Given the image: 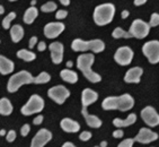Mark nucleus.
<instances>
[{
    "mask_svg": "<svg viewBox=\"0 0 159 147\" xmlns=\"http://www.w3.org/2000/svg\"><path fill=\"white\" fill-rule=\"evenodd\" d=\"M62 147H76L72 143H70V141H67V143H64L63 145H62Z\"/></svg>",
    "mask_w": 159,
    "mask_h": 147,
    "instance_id": "44",
    "label": "nucleus"
},
{
    "mask_svg": "<svg viewBox=\"0 0 159 147\" xmlns=\"http://www.w3.org/2000/svg\"><path fill=\"white\" fill-rule=\"evenodd\" d=\"M64 28L66 26L61 21H52L44 26V35L48 39H55L64 31Z\"/></svg>",
    "mask_w": 159,
    "mask_h": 147,
    "instance_id": "13",
    "label": "nucleus"
},
{
    "mask_svg": "<svg viewBox=\"0 0 159 147\" xmlns=\"http://www.w3.org/2000/svg\"><path fill=\"white\" fill-rule=\"evenodd\" d=\"M133 144H134V139L133 138H126V139L121 141L117 147H133Z\"/></svg>",
    "mask_w": 159,
    "mask_h": 147,
    "instance_id": "32",
    "label": "nucleus"
},
{
    "mask_svg": "<svg viewBox=\"0 0 159 147\" xmlns=\"http://www.w3.org/2000/svg\"><path fill=\"white\" fill-rule=\"evenodd\" d=\"M146 2H147V0H134L135 6H141V5H144Z\"/></svg>",
    "mask_w": 159,
    "mask_h": 147,
    "instance_id": "41",
    "label": "nucleus"
},
{
    "mask_svg": "<svg viewBox=\"0 0 159 147\" xmlns=\"http://www.w3.org/2000/svg\"><path fill=\"white\" fill-rule=\"evenodd\" d=\"M50 80H51V76L45 71H42L39 76L35 77V84H46Z\"/></svg>",
    "mask_w": 159,
    "mask_h": 147,
    "instance_id": "28",
    "label": "nucleus"
},
{
    "mask_svg": "<svg viewBox=\"0 0 159 147\" xmlns=\"http://www.w3.org/2000/svg\"><path fill=\"white\" fill-rule=\"evenodd\" d=\"M16 18V12H9L8 15L3 18V21H2V27L5 28V30H8L9 28V26H10V24H11V21H14V19Z\"/></svg>",
    "mask_w": 159,
    "mask_h": 147,
    "instance_id": "29",
    "label": "nucleus"
},
{
    "mask_svg": "<svg viewBox=\"0 0 159 147\" xmlns=\"http://www.w3.org/2000/svg\"><path fill=\"white\" fill-rule=\"evenodd\" d=\"M37 16H39V10H37V8H35V7H30V8L24 12V17H23L24 23L28 25L32 24V23L36 19Z\"/></svg>",
    "mask_w": 159,
    "mask_h": 147,
    "instance_id": "25",
    "label": "nucleus"
},
{
    "mask_svg": "<svg viewBox=\"0 0 159 147\" xmlns=\"http://www.w3.org/2000/svg\"><path fill=\"white\" fill-rule=\"evenodd\" d=\"M37 39L36 36H32L31 37V40H30V44H28V46H30V49H33L34 46L36 45V43H37Z\"/></svg>",
    "mask_w": 159,
    "mask_h": 147,
    "instance_id": "39",
    "label": "nucleus"
},
{
    "mask_svg": "<svg viewBox=\"0 0 159 147\" xmlns=\"http://www.w3.org/2000/svg\"><path fill=\"white\" fill-rule=\"evenodd\" d=\"M142 74H143V69L141 67L130 68L126 71L125 76H124V82L129 84H139L141 80Z\"/></svg>",
    "mask_w": 159,
    "mask_h": 147,
    "instance_id": "16",
    "label": "nucleus"
},
{
    "mask_svg": "<svg viewBox=\"0 0 159 147\" xmlns=\"http://www.w3.org/2000/svg\"><path fill=\"white\" fill-rule=\"evenodd\" d=\"M141 118L149 127H157L159 125V114L152 107H146L142 109Z\"/></svg>",
    "mask_w": 159,
    "mask_h": 147,
    "instance_id": "11",
    "label": "nucleus"
},
{
    "mask_svg": "<svg viewBox=\"0 0 159 147\" xmlns=\"http://www.w3.org/2000/svg\"><path fill=\"white\" fill-rule=\"evenodd\" d=\"M30 130H31V126L28 125V123H26V125H24V126L20 128V134L21 136H27L28 134H30Z\"/></svg>",
    "mask_w": 159,
    "mask_h": 147,
    "instance_id": "35",
    "label": "nucleus"
},
{
    "mask_svg": "<svg viewBox=\"0 0 159 147\" xmlns=\"http://www.w3.org/2000/svg\"><path fill=\"white\" fill-rule=\"evenodd\" d=\"M43 119H44V118H43V116H42V114H40V116H37L36 118L33 120V123L35 125V126H39V125H41V123L43 122Z\"/></svg>",
    "mask_w": 159,
    "mask_h": 147,
    "instance_id": "38",
    "label": "nucleus"
},
{
    "mask_svg": "<svg viewBox=\"0 0 159 147\" xmlns=\"http://www.w3.org/2000/svg\"><path fill=\"white\" fill-rule=\"evenodd\" d=\"M134 107V98L130 94H123L121 96H108L102 102V107L104 110H120L129 111Z\"/></svg>",
    "mask_w": 159,
    "mask_h": 147,
    "instance_id": "1",
    "label": "nucleus"
},
{
    "mask_svg": "<svg viewBox=\"0 0 159 147\" xmlns=\"http://www.w3.org/2000/svg\"><path fill=\"white\" fill-rule=\"evenodd\" d=\"M10 36L14 43H18L19 41L24 37V28L21 27L20 25H14L10 28Z\"/></svg>",
    "mask_w": 159,
    "mask_h": 147,
    "instance_id": "23",
    "label": "nucleus"
},
{
    "mask_svg": "<svg viewBox=\"0 0 159 147\" xmlns=\"http://www.w3.org/2000/svg\"><path fill=\"white\" fill-rule=\"evenodd\" d=\"M50 52H51V59L52 62L55 64H60L63 60V51L64 46L61 42H52L49 45Z\"/></svg>",
    "mask_w": 159,
    "mask_h": 147,
    "instance_id": "15",
    "label": "nucleus"
},
{
    "mask_svg": "<svg viewBox=\"0 0 159 147\" xmlns=\"http://www.w3.org/2000/svg\"><path fill=\"white\" fill-rule=\"evenodd\" d=\"M133 55H134V53H133L131 48H129V46H121V48L117 49V51L114 55V60L120 66H129L132 62Z\"/></svg>",
    "mask_w": 159,
    "mask_h": 147,
    "instance_id": "10",
    "label": "nucleus"
},
{
    "mask_svg": "<svg viewBox=\"0 0 159 147\" xmlns=\"http://www.w3.org/2000/svg\"><path fill=\"white\" fill-rule=\"evenodd\" d=\"M28 84H35V77L31 73L26 70H20L18 73L14 74L8 80L7 89L10 93H15L23 85H28Z\"/></svg>",
    "mask_w": 159,
    "mask_h": 147,
    "instance_id": "5",
    "label": "nucleus"
},
{
    "mask_svg": "<svg viewBox=\"0 0 159 147\" xmlns=\"http://www.w3.org/2000/svg\"><path fill=\"white\" fill-rule=\"evenodd\" d=\"M150 31V26L148 23H146L142 19H134L132 21L131 26H130V30H129V33L131 34L132 37H135V39H144V37L148 36Z\"/></svg>",
    "mask_w": 159,
    "mask_h": 147,
    "instance_id": "8",
    "label": "nucleus"
},
{
    "mask_svg": "<svg viewBox=\"0 0 159 147\" xmlns=\"http://www.w3.org/2000/svg\"><path fill=\"white\" fill-rule=\"evenodd\" d=\"M95 61V57L93 53H83L77 58V68L84 74V76L92 83H99L102 77L99 74L93 70V64Z\"/></svg>",
    "mask_w": 159,
    "mask_h": 147,
    "instance_id": "2",
    "label": "nucleus"
},
{
    "mask_svg": "<svg viewBox=\"0 0 159 147\" xmlns=\"http://www.w3.org/2000/svg\"><path fill=\"white\" fill-rule=\"evenodd\" d=\"M142 52L147 57L150 64H156L159 62V41H148L142 45Z\"/></svg>",
    "mask_w": 159,
    "mask_h": 147,
    "instance_id": "7",
    "label": "nucleus"
},
{
    "mask_svg": "<svg viewBox=\"0 0 159 147\" xmlns=\"http://www.w3.org/2000/svg\"><path fill=\"white\" fill-rule=\"evenodd\" d=\"M158 137V134L150 130L149 128H141L138 135L135 136L134 141H138L140 144H150V143L157 140Z\"/></svg>",
    "mask_w": 159,
    "mask_h": 147,
    "instance_id": "14",
    "label": "nucleus"
},
{
    "mask_svg": "<svg viewBox=\"0 0 159 147\" xmlns=\"http://www.w3.org/2000/svg\"><path fill=\"white\" fill-rule=\"evenodd\" d=\"M137 121V116L134 113H130L126 119H119V118H115L113 120V125L116 128H124V127H130L132 126L133 123H135Z\"/></svg>",
    "mask_w": 159,
    "mask_h": 147,
    "instance_id": "21",
    "label": "nucleus"
},
{
    "mask_svg": "<svg viewBox=\"0 0 159 147\" xmlns=\"http://www.w3.org/2000/svg\"><path fill=\"white\" fill-rule=\"evenodd\" d=\"M9 1H17V0H9Z\"/></svg>",
    "mask_w": 159,
    "mask_h": 147,
    "instance_id": "50",
    "label": "nucleus"
},
{
    "mask_svg": "<svg viewBox=\"0 0 159 147\" xmlns=\"http://www.w3.org/2000/svg\"><path fill=\"white\" fill-rule=\"evenodd\" d=\"M123 136H124V132H123V130H121V129H117V130H114L113 132V137L114 138H122Z\"/></svg>",
    "mask_w": 159,
    "mask_h": 147,
    "instance_id": "37",
    "label": "nucleus"
},
{
    "mask_svg": "<svg viewBox=\"0 0 159 147\" xmlns=\"http://www.w3.org/2000/svg\"><path fill=\"white\" fill-rule=\"evenodd\" d=\"M121 17H122L123 19L128 18V17H129V12H128V10H123L122 14H121Z\"/></svg>",
    "mask_w": 159,
    "mask_h": 147,
    "instance_id": "42",
    "label": "nucleus"
},
{
    "mask_svg": "<svg viewBox=\"0 0 159 147\" xmlns=\"http://www.w3.org/2000/svg\"><path fill=\"white\" fill-rule=\"evenodd\" d=\"M95 147H99V146H95Z\"/></svg>",
    "mask_w": 159,
    "mask_h": 147,
    "instance_id": "51",
    "label": "nucleus"
},
{
    "mask_svg": "<svg viewBox=\"0 0 159 147\" xmlns=\"http://www.w3.org/2000/svg\"><path fill=\"white\" fill-rule=\"evenodd\" d=\"M7 135V132H6V130H0V136H6Z\"/></svg>",
    "mask_w": 159,
    "mask_h": 147,
    "instance_id": "47",
    "label": "nucleus"
},
{
    "mask_svg": "<svg viewBox=\"0 0 159 147\" xmlns=\"http://www.w3.org/2000/svg\"><path fill=\"white\" fill-rule=\"evenodd\" d=\"M17 57L21 60H24V61H27V62H31L33 60H35L36 58V55L30 50H26V49H21L19 50L18 52H17Z\"/></svg>",
    "mask_w": 159,
    "mask_h": 147,
    "instance_id": "26",
    "label": "nucleus"
},
{
    "mask_svg": "<svg viewBox=\"0 0 159 147\" xmlns=\"http://www.w3.org/2000/svg\"><path fill=\"white\" fill-rule=\"evenodd\" d=\"M107 146V143H106V141H102V143H101V146H99V147H106Z\"/></svg>",
    "mask_w": 159,
    "mask_h": 147,
    "instance_id": "48",
    "label": "nucleus"
},
{
    "mask_svg": "<svg viewBox=\"0 0 159 147\" xmlns=\"http://www.w3.org/2000/svg\"><path fill=\"white\" fill-rule=\"evenodd\" d=\"M72 66H74V62H72V61H68V62H67V67H68V69H70V68L72 67Z\"/></svg>",
    "mask_w": 159,
    "mask_h": 147,
    "instance_id": "45",
    "label": "nucleus"
},
{
    "mask_svg": "<svg viewBox=\"0 0 159 147\" xmlns=\"http://www.w3.org/2000/svg\"><path fill=\"white\" fill-rule=\"evenodd\" d=\"M71 48L76 52H87L92 51L94 53H101L105 49V43L102 40H90V41H84L81 39H76L72 41Z\"/></svg>",
    "mask_w": 159,
    "mask_h": 147,
    "instance_id": "4",
    "label": "nucleus"
},
{
    "mask_svg": "<svg viewBox=\"0 0 159 147\" xmlns=\"http://www.w3.org/2000/svg\"><path fill=\"white\" fill-rule=\"evenodd\" d=\"M58 6H57V3L54 1H49V2L44 3L42 7H41V10L43 12H52L54 10H57Z\"/></svg>",
    "mask_w": 159,
    "mask_h": 147,
    "instance_id": "30",
    "label": "nucleus"
},
{
    "mask_svg": "<svg viewBox=\"0 0 159 147\" xmlns=\"http://www.w3.org/2000/svg\"><path fill=\"white\" fill-rule=\"evenodd\" d=\"M60 126L61 128L63 129L66 132H78L80 129V125L77 121L75 120L70 119V118H64V119L61 120V122H60Z\"/></svg>",
    "mask_w": 159,
    "mask_h": 147,
    "instance_id": "19",
    "label": "nucleus"
},
{
    "mask_svg": "<svg viewBox=\"0 0 159 147\" xmlns=\"http://www.w3.org/2000/svg\"><path fill=\"white\" fill-rule=\"evenodd\" d=\"M3 12H5V8H3V6L0 5V15H2Z\"/></svg>",
    "mask_w": 159,
    "mask_h": 147,
    "instance_id": "46",
    "label": "nucleus"
},
{
    "mask_svg": "<svg viewBox=\"0 0 159 147\" xmlns=\"http://www.w3.org/2000/svg\"><path fill=\"white\" fill-rule=\"evenodd\" d=\"M48 95L51 100L58 103V104H63L66 100H67L69 96H70V92L67 87H64L62 85L58 86H53L48 91Z\"/></svg>",
    "mask_w": 159,
    "mask_h": 147,
    "instance_id": "9",
    "label": "nucleus"
},
{
    "mask_svg": "<svg viewBox=\"0 0 159 147\" xmlns=\"http://www.w3.org/2000/svg\"><path fill=\"white\" fill-rule=\"evenodd\" d=\"M81 113H83L84 118H85V121L87 123V126H89L90 128H99L102 126V120L98 118L97 116H94V114L88 113L87 111V107H83L81 109Z\"/></svg>",
    "mask_w": 159,
    "mask_h": 147,
    "instance_id": "18",
    "label": "nucleus"
},
{
    "mask_svg": "<svg viewBox=\"0 0 159 147\" xmlns=\"http://www.w3.org/2000/svg\"><path fill=\"white\" fill-rule=\"evenodd\" d=\"M44 109V100L40 95H32L28 102L20 109L21 114L24 116H32V114L39 113Z\"/></svg>",
    "mask_w": 159,
    "mask_h": 147,
    "instance_id": "6",
    "label": "nucleus"
},
{
    "mask_svg": "<svg viewBox=\"0 0 159 147\" xmlns=\"http://www.w3.org/2000/svg\"><path fill=\"white\" fill-rule=\"evenodd\" d=\"M12 107L11 102L6 97H2L0 100V114L1 116H10L12 113Z\"/></svg>",
    "mask_w": 159,
    "mask_h": 147,
    "instance_id": "24",
    "label": "nucleus"
},
{
    "mask_svg": "<svg viewBox=\"0 0 159 147\" xmlns=\"http://www.w3.org/2000/svg\"><path fill=\"white\" fill-rule=\"evenodd\" d=\"M60 2H61V5H63V6H69V3H70V0H59Z\"/></svg>",
    "mask_w": 159,
    "mask_h": 147,
    "instance_id": "43",
    "label": "nucleus"
},
{
    "mask_svg": "<svg viewBox=\"0 0 159 147\" xmlns=\"http://www.w3.org/2000/svg\"><path fill=\"white\" fill-rule=\"evenodd\" d=\"M60 77L64 82H67L69 84H75L78 82V75H77V73L71 70V69H68V68L60 71Z\"/></svg>",
    "mask_w": 159,
    "mask_h": 147,
    "instance_id": "22",
    "label": "nucleus"
},
{
    "mask_svg": "<svg viewBox=\"0 0 159 147\" xmlns=\"http://www.w3.org/2000/svg\"><path fill=\"white\" fill-rule=\"evenodd\" d=\"M149 26L150 27H156L159 25V14L157 12H153L152 15L150 16V21H149Z\"/></svg>",
    "mask_w": 159,
    "mask_h": 147,
    "instance_id": "31",
    "label": "nucleus"
},
{
    "mask_svg": "<svg viewBox=\"0 0 159 147\" xmlns=\"http://www.w3.org/2000/svg\"><path fill=\"white\" fill-rule=\"evenodd\" d=\"M45 49H46V43H45V42H43V41L39 42V44H37V50L42 52V51H44Z\"/></svg>",
    "mask_w": 159,
    "mask_h": 147,
    "instance_id": "40",
    "label": "nucleus"
},
{
    "mask_svg": "<svg viewBox=\"0 0 159 147\" xmlns=\"http://www.w3.org/2000/svg\"><path fill=\"white\" fill-rule=\"evenodd\" d=\"M6 139H7V141H9V143H12V141L15 140L16 139V131L15 130H9V131L7 132Z\"/></svg>",
    "mask_w": 159,
    "mask_h": 147,
    "instance_id": "34",
    "label": "nucleus"
},
{
    "mask_svg": "<svg viewBox=\"0 0 159 147\" xmlns=\"http://www.w3.org/2000/svg\"><path fill=\"white\" fill-rule=\"evenodd\" d=\"M98 98V94L90 88H85L81 94V103H83V107H87L90 104L95 103Z\"/></svg>",
    "mask_w": 159,
    "mask_h": 147,
    "instance_id": "17",
    "label": "nucleus"
},
{
    "mask_svg": "<svg viewBox=\"0 0 159 147\" xmlns=\"http://www.w3.org/2000/svg\"><path fill=\"white\" fill-rule=\"evenodd\" d=\"M15 69V64L11 60L6 58L5 55H0V74L1 75H9Z\"/></svg>",
    "mask_w": 159,
    "mask_h": 147,
    "instance_id": "20",
    "label": "nucleus"
},
{
    "mask_svg": "<svg viewBox=\"0 0 159 147\" xmlns=\"http://www.w3.org/2000/svg\"><path fill=\"white\" fill-rule=\"evenodd\" d=\"M68 16V12L67 10H58L57 14H55V17L57 19H63Z\"/></svg>",
    "mask_w": 159,
    "mask_h": 147,
    "instance_id": "36",
    "label": "nucleus"
},
{
    "mask_svg": "<svg viewBox=\"0 0 159 147\" xmlns=\"http://www.w3.org/2000/svg\"><path fill=\"white\" fill-rule=\"evenodd\" d=\"M114 15H115V6L113 3H103L96 7L94 10V21L98 26H105L112 23Z\"/></svg>",
    "mask_w": 159,
    "mask_h": 147,
    "instance_id": "3",
    "label": "nucleus"
},
{
    "mask_svg": "<svg viewBox=\"0 0 159 147\" xmlns=\"http://www.w3.org/2000/svg\"><path fill=\"white\" fill-rule=\"evenodd\" d=\"M31 5H32V7L35 6V5H36V0H32V1H31Z\"/></svg>",
    "mask_w": 159,
    "mask_h": 147,
    "instance_id": "49",
    "label": "nucleus"
},
{
    "mask_svg": "<svg viewBox=\"0 0 159 147\" xmlns=\"http://www.w3.org/2000/svg\"><path fill=\"white\" fill-rule=\"evenodd\" d=\"M52 139V134L48 129H41L32 139L31 147H44Z\"/></svg>",
    "mask_w": 159,
    "mask_h": 147,
    "instance_id": "12",
    "label": "nucleus"
},
{
    "mask_svg": "<svg viewBox=\"0 0 159 147\" xmlns=\"http://www.w3.org/2000/svg\"><path fill=\"white\" fill-rule=\"evenodd\" d=\"M92 136L93 135H92V132L90 131H83L79 135V139L80 140H83V141H87L92 138Z\"/></svg>",
    "mask_w": 159,
    "mask_h": 147,
    "instance_id": "33",
    "label": "nucleus"
},
{
    "mask_svg": "<svg viewBox=\"0 0 159 147\" xmlns=\"http://www.w3.org/2000/svg\"><path fill=\"white\" fill-rule=\"evenodd\" d=\"M112 36L114 37V39H131V34L129 33V32L124 31L123 28L121 27H116L115 30L113 31V33H112Z\"/></svg>",
    "mask_w": 159,
    "mask_h": 147,
    "instance_id": "27",
    "label": "nucleus"
}]
</instances>
